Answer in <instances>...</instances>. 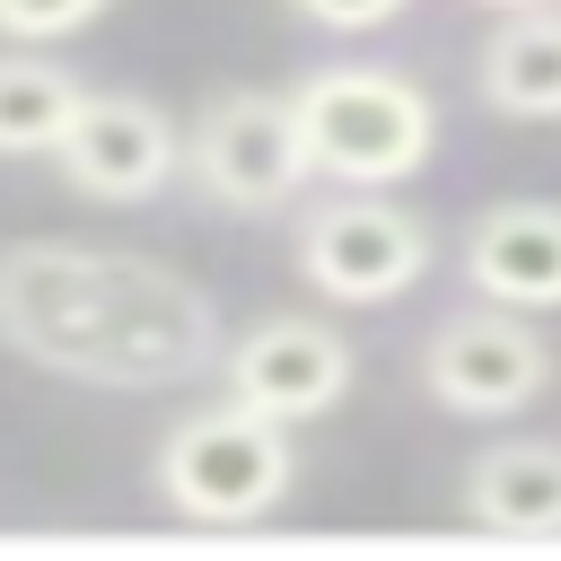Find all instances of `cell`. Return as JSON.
Returning <instances> with one entry per match:
<instances>
[{
  "instance_id": "9a60e30c",
  "label": "cell",
  "mask_w": 561,
  "mask_h": 561,
  "mask_svg": "<svg viewBox=\"0 0 561 561\" xmlns=\"http://www.w3.org/2000/svg\"><path fill=\"white\" fill-rule=\"evenodd\" d=\"M482 9H535V0H482Z\"/></svg>"
},
{
  "instance_id": "ba28073f",
  "label": "cell",
  "mask_w": 561,
  "mask_h": 561,
  "mask_svg": "<svg viewBox=\"0 0 561 561\" xmlns=\"http://www.w3.org/2000/svg\"><path fill=\"white\" fill-rule=\"evenodd\" d=\"M219 377H228L237 403H254V412H272V421H324V412L351 394L359 359H351V342H342L324 316H254V324L228 342Z\"/></svg>"
},
{
  "instance_id": "7c38bea8",
  "label": "cell",
  "mask_w": 561,
  "mask_h": 561,
  "mask_svg": "<svg viewBox=\"0 0 561 561\" xmlns=\"http://www.w3.org/2000/svg\"><path fill=\"white\" fill-rule=\"evenodd\" d=\"M79 96L88 88L53 53H0V158H53Z\"/></svg>"
},
{
  "instance_id": "7a4b0ae2",
  "label": "cell",
  "mask_w": 561,
  "mask_h": 561,
  "mask_svg": "<svg viewBox=\"0 0 561 561\" xmlns=\"http://www.w3.org/2000/svg\"><path fill=\"white\" fill-rule=\"evenodd\" d=\"M158 500L193 526H254L289 500L298 482V447H289V421L254 412V403H210V412H184L167 438H158V465H149Z\"/></svg>"
},
{
  "instance_id": "52a82bcc",
  "label": "cell",
  "mask_w": 561,
  "mask_h": 561,
  "mask_svg": "<svg viewBox=\"0 0 561 561\" xmlns=\"http://www.w3.org/2000/svg\"><path fill=\"white\" fill-rule=\"evenodd\" d=\"M53 167L88 202H149L184 167V131L167 123V105L131 96V88H88L61 149H53Z\"/></svg>"
},
{
  "instance_id": "5bb4252c",
  "label": "cell",
  "mask_w": 561,
  "mask_h": 561,
  "mask_svg": "<svg viewBox=\"0 0 561 561\" xmlns=\"http://www.w3.org/2000/svg\"><path fill=\"white\" fill-rule=\"evenodd\" d=\"M307 26H333V35H377V26H394L412 0H289Z\"/></svg>"
},
{
  "instance_id": "30bf717a",
  "label": "cell",
  "mask_w": 561,
  "mask_h": 561,
  "mask_svg": "<svg viewBox=\"0 0 561 561\" xmlns=\"http://www.w3.org/2000/svg\"><path fill=\"white\" fill-rule=\"evenodd\" d=\"M456 491L491 535H561V438H491L465 456Z\"/></svg>"
},
{
  "instance_id": "4fadbf2b",
  "label": "cell",
  "mask_w": 561,
  "mask_h": 561,
  "mask_svg": "<svg viewBox=\"0 0 561 561\" xmlns=\"http://www.w3.org/2000/svg\"><path fill=\"white\" fill-rule=\"evenodd\" d=\"M114 0H0V35L9 44H61L79 26H96Z\"/></svg>"
},
{
  "instance_id": "8992f818",
  "label": "cell",
  "mask_w": 561,
  "mask_h": 561,
  "mask_svg": "<svg viewBox=\"0 0 561 561\" xmlns=\"http://www.w3.org/2000/svg\"><path fill=\"white\" fill-rule=\"evenodd\" d=\"M543 386H552V342L535 333L526 307L482 298V307L447 316V324L421 342V394H430L438 412H456V421H508V412H526Z\"/></svg>"
},
{
  "instance_id": "277c9868",
  "label": "cell",
  "mask_w": 561,
  "mask_h": 561,
  "mask_svg": "<svg viewBox=\"0 0 561 561\" xmlns=\"http://www.w3.org/2000/svg\"><path fill=\"white\" fill-rule=\"evenodd\" d=\"M184 167H193L202 202H219L237 219H263V210L298 202V184L316 175L298 96H272V88H219V96H202V114L184 123Z\"/></svg>"
},
{
  "instance_id": "6da1fadb",
  "label": "cell",
  "mask_w": 561,
  "mask_h": 561,
  "mask_svg": "<svg viewBox=\"0 0 561 561\" xmlns=\"http://www.w3.org/2000/svg\"><path fill=\"white\" fill-rule=\"evenodd\" d=\"M0 342L26 368L105 394L193 386L228 359L219 307L193 272L131 245H79V237L0 245Z\"/></svg>"
},
{
  "instance_id": "8fae6325",
  "label": "cell",
  "mask_w": 561,
  "mask_h": 561,
  "mask_svg": "<svg viewBox=\"0 0 561 561\" xmlns=\"http://www.w3.org/2000/svg\"><path fill=\"white\" fill-rule=\"evenodd\" d=\"M473 88L508 123H561V0L500 9V26L473 53Z\"/></svg>"
},
{
  "instance_id": "9c48e42d",
  "label": "cell",
  "mask_w": 561,
  "mask_h": 561,
  "mask_svg": "<svg viewBox=\"0 0 561 561\" xmlns=\"http://www.w3.org/2000/svg\"><path fill=\"white\" fill-rule=\"evenodd\" d=\"M465 280L500 307H561V202H482L465 228Z\"/></svg>"
},
{
  "instance_id": "5b68a950",
  "label": "cell",
  "mask_w": 561,
  "mask_h": 561,
  "mask_svg": "<svg viewBox=\"0 0 561 561\" xmlns=\"http://www.w3.org/2000/svg\"><path fill=\"white\" fill-rule=\"evenodd\" d=\"M430 272V228L377 184H342L298 219V280L333 307H394Z\"/></svg>"
},
{
  "instance_id": "3957f363",
  "label": "cell",
  "mask_w": 561,
  "mask_h": 561,
  "mask_svg": "<svg viewBox=\"0 0 561 561\" xmlns=\"http://www.w3.org/2000/svg\"><path fill=\"white\" fill-rule=\"evenodd\" d=\"M298 96V123H307V158L316 175L333 184H403L430 167L438 149V105L403 79V70H316Z\"/></svg>"
}]
</instances>
